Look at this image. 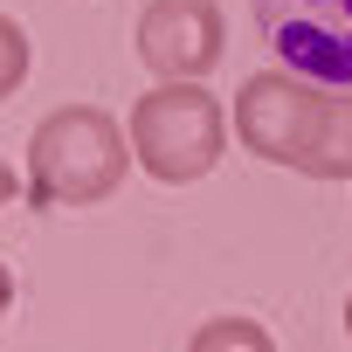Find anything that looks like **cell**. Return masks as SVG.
<instances>
[{"label": "cell", "instance_id": "obj_1", "mask_svg": "<svg viewBox=\"0 0 352 352\" xmlns=\"http://www.w3.org/2000/svg\"><path fill=\"white\" fill-rule=\"evenodd\" d=\"M131 131L97 104H56L28 138V201L35 208H97L131 173Z\"/></svg>", "mask_w": 352, "mask_h": 352}, {"label": "cell", "instance_id": "obj_2", "mask_svg": "<svg viewBox=\"0 0 352 352\" xmlns=\"http://www.w3.org/2000/svg\"><path fill=\"white\" fill-rule=\"evenodd\" d=\"M131 152L138 166L152 173L159 187H194L214 173L221 145H228V118H221V97L208 83H152L138 104H131Z\"/></svg>", "mask_w": 352, "mask_h": 352}, {"label": "cell", "instance_id": "obj_3", "mask_svg": "<svg viewBox=\"0 0 352 352\" xmlns=\"http://www.w3.org/2000/svg\"><path fill=\"white\" fill-rule=\"evenodd\" d=\"M270 56L324 90H352V0H256Z\"/></svg>", "mask_w": 352, "mask_h": 352}, {"label": "cell", "instance_id": "obj_4", "mask_svg": "<svg viewBox=\"0 0 352 352\" xmlns=\"http://www.w3.org/2000/svg\"><path fill=\"white\" fill-rule=\"evenodd\" d=\"M228 49L221 0H145L138 14V63L159 83H201Z\"/></svg>", "mask_w": 352, "mask_h": 352}, {"label": "cell", "instance_id": "obj_5", "mask_svg": "<svg viewBox=\"0 0 352 352\" xmlns=\"http://www.w3.org/2000/svg\"><path fill=\"white\" fill-rule=\"evenodd\" d=\"M318 90H324V83H304V76H290V69H256V76L235 90L228 124H235V138H242L256 159L290 166V159H297V138H304V124H311Z\"/></svg>", "mask_w": 352, "mask_h": 352}, {"label": "cell", "instance_id": "obj_6", "mask_svg": "<svg viewBox=\"0 0 352 352\" xmlns=\"http://www.w3.org/2000/svg\"><path fill=\"white\" fill-rule=\"evenodd\" d=\"M290 166L304 180H352V90H318Z\"/></svg>", "mask_w": 352, "mask_h": 352}, {"label": "cell", "instance_id": "obj_7", "mask_svg": "<svg viewBox=\"0 0 352 352\" xmlns=\"http://www.w3.org/2000/svg\"><path fill=\"white\" fill-rule=\"evenodd\" d=\"M187 352H276V338L263 331V318L221 311V318H208V324L187 338Z\"/></svg>", "mask_w": 352, "mask_h": 352}, {"label": "cell", "instance_id": "obj_8", "mask_svg": "<svg viewBox=\"0 0 352 352\" xmlns=\"http://www.w3.org/2000/svg\"><path fill=\"white\" fill-rule=\"evenodd\" d=\"M28 63H35V49H28V28H21L14 14H0V104H8V97L28 83Z\"/></svg>", "mask_w": 352, "mask_h": 352}, {"label": "cell", "instance_id": "obj_9", "mask_svg": "<svg viewBox=\"0 0 352 352\" xmlns=\"http://www.w3.org/2000/svg\"><path fill=\"white\" fill-rule=\"evenodd\" d=\"M14 194H21V180H14V166H8V159H0V208H8Z\"/></svg>", "mask_w": 352, "mask_h": 352}, {"label": "cell", "instance_id": "obj_10", "mask_svg": "<svg viewBox=\"0 0 352 352\" xmlns=\"http://www.w3.org/2000/svg\"><path fill=\"white\" fill-rule=\"evenodd\" d=\"M8 304H14V270L0 263V318H8Z\"/></svg>", "mask_w": 352, "mask_h": 352}, {"label": "cell", "instance_id": "obj_11", "mask_svg": "<svg viewBox=\"0 0 352 352\" xmlns=\"http://www.w3.org/2000/svg\"><path fill=\"white\" fill-rule=\"evenodd\" d=\"M345 338H352V297H345Z\"/></svg>", "mask_w": 352, "mask_h": 352}]
</instances>
